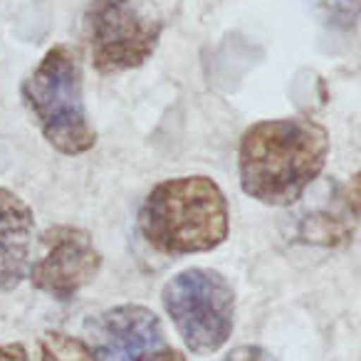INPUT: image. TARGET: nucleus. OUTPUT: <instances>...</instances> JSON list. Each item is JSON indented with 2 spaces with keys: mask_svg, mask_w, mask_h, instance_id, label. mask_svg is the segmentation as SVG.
<instances>
[{
  "mask_svg": "<svg viewBox=\"0 0 361 361\" xmlns=\"http://www.w3.org/2000/svg\"><path fill=\"white\" fill-rule=\"evenodd\" d=\"M97 349L106 361H186L169 344L156 312L144 305H119L90 322Z\"/></svg>",
  "mask_w": 361,
  "mask_h": 361,
  "instance_id": "7",
  "label": "nucleus"
},
{
  "mask_svg": "<svg viewBox=\"0 0 361 361\" xmlns=\"http://www.w3.org/2000/svg\"><path fill=\"white\" fill-rule=\"evenodd\" d=\"M319 13H324L326 20L336 23V25H346L354 23L356 18V0H314Z\"/></svg>",
  "mask_w": 361,
  "mask_h": 361,
  "instance_id": "10",
  "label": "nucleus"
},
{
  "mask_svg": "<svg viewBox=\"0 0 361 361\" xmlns=\"http://www.w3.org/2000/svg\"><path fill=\"white\" fill-rule=\"evenodd\" d=\"M42 361H99L97 354L82 339L62 331H47L40 339Z\"/></svg>",
  "mask_w": 361,
  "mask_h": 361,
  "instance_id": "9",
  "label": "nucleus"
},
{
  "mask_svg": "<svg viewBox=\"0 0 361 361\" xmlns=\"http://www.w3.org/2000/svg\"><path fill=\"white\" fill-rule=\"evenodd\" d=\"M35 216L32 208L8 188H0V292L16 290L30 265Z\"/></svg>",
  "mask_w": 361,
  "mask_h": 361,
  "instance_id": "8",
  "label": "nucleus"
},
{
  "mask_svg": "<svg viewBox=\"0 0 361 361\" xmlns=\"http://www.w3.org/2000/svg\"><path fill=\"white\" fill-rule=\"evenodd\" d=\"M161 302L188 351L211 356L228 344L235 326V292L216 270L191 267L173 275Z\"/></svg>",
  "mask_w": 361,
  "mask_h": 361,
  "instance_id": "4",
  "label": "nucleus"
},
{
  "mask_svg": "<svg viewBox=\"0 0 361 361\" xmlns=\"http://www.w3.org/2000/svg\"><path fill=\"white\" fill-rule=\"evenodd\" d=\"M20 97L55 151L80 156L97 144L82 97V70L72 47H50L20 85Z\"/></svg>",
  "mask_w": 361,
  "mask_h": 361,
  "instance_id": "3",
  "label": "nucleus"
},
{
  "mask_svg": "<svg viewBox=\"0 0 361 361\" xmlns=\"http://www.w3.org/2000/svg\"><path fill=\"white\" fill-rule=\"evenodd\" d=\"M0 361H30V359H27V351L20 341H8V344H0Z\"/></svg>",
  "mask_w": 361,
  "mask_h": 361,
  "instance_id": "12",
  "label": "nucleus"
},
{
  "mask_svg": "<svg viewBox=\"0 0 361 361\" xmlns=\"http://www.w3.org/2000/svg\"><path fill=\"white\" fill-rule=\"evenodd\" d=\"M164 32V20L151 0H92L85 11V37L99 75L136 70Z\"/></svg>",
  "mask_w": 361,
  "mask_h": 361,
  "instance_id": "5",
  "label": "nucleus"
},
{
  "mask_svg": "<svg viewBox=\"0 0 361 361\" xmlns=\"http://www.w3.org/2000/svg\"><path fill=\"white\" fill-rule=\"evenodd\" d=\"M99 267L102 255L90 233L77 226H50L40 235V255L30 265V282L35 290L67 302L94 280Z\"/></svg>",
  "mask_w": 361,
  "mask_h": 361,
  "instance_id": "6",
  "label": "nucleus"
},
{
  "mask_svg": "<svg viewBox=\"0 0 361 361\" xmlns=\"http://www.w3.org/2000/svg\"><path fill=\"white\" fill-rule=\"evenodd\" d=\"M329 156V134L302 116L257 121L238 149L240 186L265 206H292L322 173Z\"/></svg>",
  "mask_w": 361,
  "mask_h": 361,
  "instance_id": "1",
  "label": "nucleus"
},
{
  "mask_svg": "<svg viewBox=\"0 0 361 361\" xmlns=\"http://www.w3.org/2000/svg\"><path fill=\"white\" fill-rule=\"evenodd\" d=\"M139 231L164 255L216 250L231 231L228 198L208 176L169 178L146 196L139 211Z\"/></svg>",
  "mask_w": 361,
  "mask_h": 361,
  "instance_id": "2",
  "label": "nucleus"
},
{
  "mask_svg": "<svg viewBox=\"0 0 361 361\" xmlns=\"http://www.w3.org/2000/svg\"><path fill=\"white\" fill-rule=\"evenodd\" d=\"M228 361H275L272 359V354H267L265 349H260V346H238L235 351H231L228 354Z\"/></svg>",
  "mask_w": 361,
  "mask_h": 361,
  "instance_id": "11",
  "label": "nucleus"
}]
</instances>
